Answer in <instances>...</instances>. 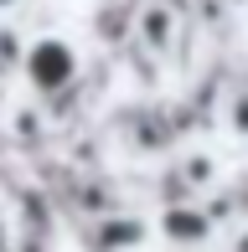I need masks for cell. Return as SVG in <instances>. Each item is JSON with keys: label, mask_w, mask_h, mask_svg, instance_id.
<instances>
[{"label": "cell", "mask_w": 248, "mask_h": 252, "mask_svg": "<svg viewBox=\"0 0 248 252\" xmlns=\"http://www.w3.org/2000/svg\"><path fill=\"white\" fill-rule=\"evenodd\" d=\"M26 72H31V88H41V93H57L78 77V57L67 47L62 36H41L37 47L26 52Z\"/></svg>", "instance_id": "obj_1"}, {"label": "cell", "mask_w": 248, "mask_h": 252, "mask_svg": "<svg viewBox=\"0 0 248 252\" xmlns=\"http://www.w3.org/2000/svg\"><path fill=\"white\" fill-rule=\"evenodd\" d=\"M10 5H16V0H0V10H10Z\"/></svg>", "instance_id": "obj_3"}, {"label": "cell", "mask_w": 248, "mask_h": 252, "mask_svg": "<svg viewBox=\"0 0 248 252\" xmlns=\"http://www.w3.org/2000/svg\"><path fill=\"white\" fill-rule=\"evenodd\" d=\"M233 129H238V134H248V98H238V103H233Z\"/></svg>", "instance_id": "obj_2"}]
</instances>
